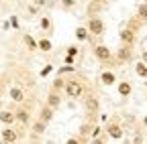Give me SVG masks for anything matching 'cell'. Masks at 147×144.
Returning a JSON list of instances; mask_svg holds the SVG:
<instances>
[{
	"label": "cell",
	"instance_id": "14",
	"mask_svg": "<svg viewBox=\"0 0 147 144\" xmlns=\"http://www.w3.org/2000/svg\"><path fill=\"white\" fill-rule=\"evenodd\" d=\"M49 106H51V108H55V106H59V98L51 94V96H49Z\"/></svg>",
	"mask_w": 147,
	"mask_h": 144
},
{
	"label": "cell",
	"instance_id": "15",
	"mask_svg": "<svg viewBox=\"0 0 147 144\" xmlns=\"http://www.w3.org/2000/svg\"><path fill=\"white\" fill-rule=\"evenodd\" d=\"M39 47H41L43 51H49V49H51V43H49V41H41V43H39Z\"/></svg>",
	"mask_w": 147,
	"mask_h": 144
},
{
	"label": "cell",
	"instance_id": "6",
	"mask_svg": "<svg viewBox=\"0 0 147 144\" xmlns=\"http://www.w3.org/2000/svg\"><path fill=\"white\" fill-rule=\"evenodd\" d=\"M119 94L121 96H129V94H131V85H129V83H121L119 85Z\"/></svg>",
	"mask_w": 147,
	"mask_h": 144
},
{
	"label": "cell",
	"instance_id": "8",
	"mask_svg": "<svg viewBox=\"0 0 147 144\" xmlns=\"http://www.w3.org/2000/svg\"><path fill=\"white\" fill-rule=\"evenodd\" d=\"M137 14H139V19H141V21H147V4H141L139 10H137Z\"/></svg>",
	"mask_w": 147,
	"mask_h": 144
},
{
	"label": "cell",
	"instance_id": "23",
	"mask_svg": "<svg viewBox=\"0 0 147 144\" xmlns=\"http://www.w3.org/2000/svg\"><path fill=\"white\" fill-rule=\"evenodd\" d=\"M102 2H106V0H102Z\"/></svg>",
	"mask_w": 147,
	"mask_h": 144
},
{
	"label": "cell",
	"instance_id": "12",
	"mask_svg": "<svg viewBox=\"0 0 147 144\" xmlns=\"http://www.w3.org/2000/svg\"><path fill=\"white\" fill-rule=\"evenodd\" d=\"M0 120L8 124V122H12V120H14V116H12L10 112H2V114H0Z\"/></svg>",
	"mask_w": 147,
	"mask_h": 144
},
{
	"label": "cell",
	"instance_id": "19",
	"mask_svg": "<svg viewBox=\"0 0 147 144\" xmlns=\"http://www.w3.org/2000/svg\"><path fill=\"white\" fill-rule=\"evenodd\" d=\"M78 37H80V39H86V31H84V29L78 31Z\"/></svg>",
	"mask_w": 147,
	"mask_h": 144
},
{
	"label": "cell",
	"instance_id": "16",
	"mask_svg": "<svg viewBox=\"0 0 147 144\" xmlns=\"http://www.w3.org/2000/svg\"><path fill=\"white\" fill-rule=\"evenodd\" d=\"M43 130H45V122L41 120L39 124H37V126H35V132H43Z\"/></svg>",
	"mask_w": 147,
	"mask_h": 144
},
{
	"label": "cell",
	"instance_id": "21",
	"mask_svg": "<svg viewBox=\"0 0 147 144\" xmlns=\"http://www.w3.org/2000/svg\"><path fill=\"white\" fill-rule=\"evenodd\" d=\"M143 59H145V61H147V51H145V53H143Z\"/></svg>",
	"mask_w": 147,
	"mask_h": 144
},
{
	"label": "cell",
	"instance_id": "7",
	"mask_svg": "<svg viewBox=\"0 0 147 144\" xmlns=\"http://www.w3.org/2000/svg\"><path fill=\"white\" fill-rule=\"evenodd\" d=\"M10 98L14 102H21L23 100V92H21V89H10Z\"/></svg>",
	"mask_w": 147,
	"mask_h": 144
},
{
	"label": "cell",
	"instance_id": "17",
	"mask_svg": "<svg viewBox=\"0 0 147 144\" xmlns=\"http://www.w3.org/2000/svg\"><path fill=\"white\" fill-rule=\"evenodd\" d=\"M18 120H21V122H27V120H29V114H27V112H18Z\"/></svg>",
	"mask_w": 147,
	"mask_h": 144
},
{
	"label": "cell",
	"instance_id": "18",
	"mask_svg": "<svg viewBox=\"0 0 147 144\" xmlns=\"http://www.w3.org/2000/svg\"><path fill=\"white\" fill-rule=\"evenodd\" d=\"M88 108L90 110H96V100H88Z\"/></svg>",
	"mask_w": 147,
	"mask_h": 144
},
{
	"label": "cell",
	"instance_id": "10",
	"mask_svg": "<svg viewBox=\"0 0 147 144\" xmlns=\"http://www.w3.org/2000/svg\"><path fill=\"white\" fill-rule=\"evenodd\" d=\"M135 69H137V73H139L141 77H147V65H145V63H139Z\"/></svg>",
	"mask_w": 147,
	"mask_h": 144
},
{
	"label": "cell",
	"instance_id": "13",
	"mask_svg": "<svg viewBox=\"0 0 147 144\" xmlns=\"http://www.w3.org/2000/svg\"><path fill=\"white\" fill-rule=\"evenodd\" d=\"M2 138H4V140H10V142H12V140L16 138V134H14V132H10V130H4V134H2Z\"/></svg>",
	"mask_w": 147,
	"mask_h": 144
},
{
	"label": "cell",
	"instance_id": "3",
	"mask_svg": "<svg viewBox=\"0 0 147 144\" xmlns=\"http://www.w3.org/2000/svg\"><path fill=\"white\" fill-rule=\"evenodd\" d=\"M96 57H98L100 61H108V59H110V51L100 45V47H96Z\"/></svg>",
	"mask_w": 147,
	"mask_h": 144
},
{
	"label": "cell",
	"instance_id": "11",
	"mask_svg": "<svg viewBox=\"0 0 147 144\" xmlns=\"http://www.w3.org/2000/svg\"><path fill=\"white\" fill-rule=\"evenodd\" d=\"M113 81H115V75H113V73H102V83L110 85Z\"/></svg>",
	"mask_w": 147,
	"mask_h": 144
},
{
	"label": "cell",
	"instance_id": "5",
	"mask_svg": "<svg viewBox=\"0 0 147 144\" xmlns=\"http://www.w3.org/2000/svg\"><path fill=\"white\" fill-rule=\"evenodd\" d=\"M108 132H110V136H113V138H121L123 136V132H121V128H119V126H110V128H108Z\"/></svg>",
	"mask_w": 147,
	"mask_h": 144
},
{
	"label": "cell",
	"instance_id": "22",
	"mask_svg": "<svg viewBox=\"0 0 147 144\" xmlns=\"http://www.w3.org/2000/svg\"><path fill=\"white\" fill-rule=\"evenodd\" d=\"M145 124H147V118H145Z\"/></svg>",
	"mask_w": 147,
	"mask_h": 144
},
{
	"label": "cell",
	"instance_id": "4",
	"mask_svg": "<svg viewBox=\"0 0 147 144\" xmlns=\"http://www.w3.org/2000/svg\"><path fill=\"white\" fill-rule=\"evenodd\" d=\"M121 39H123L125 43H133L135 35H133V31H123V33H121Z\"/></svg>",
	"mask_w": 147,
	"mask_h": 144
},
{
	"label": "cell",
	"instance_id": "1",
	"mask_svg": "<svg viewBox=\"0 0 147 144\" xmlns=\"http://www.w3.org/2000/svg\"><path fill=\"white\" fill-rule=\"evenodd\" d=\"M88 31L90 33H94V35H102L104 33V23L100 19H90L88 23Z\"/></svg>",
	"mask_w": 147,
	"mask_h": 144
},
{
	"label": "cell",
	"instance_id": "20",
	"mask_svg": "<svg viewBox=\"0 0 147 144\" xmlns=\"http://www.w3.org/2000/svg\"><path fill=\"white\" fill-rule=\"evenodd\" d=\"M127 57H129V51L123 49V51H121V59H127Z\"/></svg>",
	"mask_w": 147,
	"mask_h": 144
},
{
	"label": "cell",
	"instance_id": "2",
	"mask_svg": "<svg viewBox=\"0 0 147 144\" xmlns=\"http://www.w3.org/2000/svg\"><path fill=\"white\" fill-rule=\"evenodd\" d=\"M65 92H67L69 98H80V96H82V85H80L78 81H69L67 87H65Z\"/></svg>",
	"mask_w": 147,
	"mask_h": 144
},
{
	"label": "cell",
	"instance_id": "9",
	"mask_svg": "<svg viewBox=\"0 0 147 144\" xmlns=\"http://www.w3.org/2000/svg\"><path fill=\"white\" fill-rule=\"evenodd\" d=\"M53 118V112H51V108H45V110L41 112V120L43 122H47V120H51Z\"/></svg>",
	"mask_w": 147,
	"mask_h": 144
}]
</instances>
